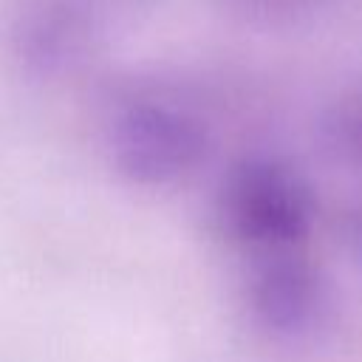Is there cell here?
Segmentation results:
<instances>
[{"instance_id":"cell-1","label":"cell","mask_w":362,"mask_h":362,"mask_svg":"<svg viewBox=\"0 0 362 362\" xmlns=\"http://www.w3.org/2000/svg\"><path fill=\"white\" fill-rule=\"evenodd\" d=\"M206 153L201 122L164 102H136L110 124L116 170L136 184H170L192 173Z\"/></svg>"},{"instance_id":"cell-2","label":"cell","mask_w":362,"mask_h":362,"mask_svg":"<svg viewBox=\"0 0 362 362\" xmlns=\"http://www.w3.org/2000/svg\"><path fill=\"white\" fill-rule=\"evenodd\" d=\"M300 218V195L277 167L240 164L221 187L218 221L223 235L238 243L274 246L291 240Z\"/></svg>"}]
</instances>
